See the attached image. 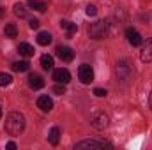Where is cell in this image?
Segmentation results:
<instances>
[{
	"label": "cell",
	"mask_w": 152,
	"mask_h": 150,
	"mask_svg": "<svg viewBox=\"0 0 152 150\" xmlns=\"http://www.w3.org/2000/svg\"><path fill=\"white\" fill-rule=\"evenodd\" d=\"M5 131L11 136H20L25 131V117L20 111H12L5 118Z\"/></svg>",
	"instance_id": "1"
},
{
	"label": "cell",
	"mask_w": 152,
	"mask_h": 150,
	"mask_svg": "<svg viewBox=\"0 0 152 150\" xmlns=\"http://www.w3.org/2000/svg\"><path fill=\"white\" fill-rule=\"evenodd\" d=\"M108 32H110V23L104 21V20H97V21H94V23L90 25V28H88V36H90L92 39L106 37Z\"/></svg>",
	"instance_id": "2"
},
{
	"label": "cell",
	"mask_w": 152,
	"mask_h": 150,
	"mask_svg": "<svg viewBox=\"0 0 152 150\" xmlns=\"http://www.w3.org/2000/svg\"><path fill=\"white\" fill-rule=\"evenodd\" d=\"M115 73L118 76V79L120 81H127L131 74H133V66H131V62L127 60V58H122V60H118L117 62V67H115Z\"/></svg>",
	"instance_id": "3"
},
{
	"label": "cell",
	"mask_w": 152,
	"mask_h": 150,
	"mask_svg": "<svg viewBox=\"0 0 152 150\" xmlns=\"http://www.w3.org/2000/svg\"><path fill=\"white\" fill-rule=\"evenodd\" d=\"M90 124H92V127L94 129H106L108 127V124H110V118H108V115L104 111H94L90 115Z\"/></svg>",
	"instance_id": "4"
},
{
	"label": "cell",
	"mask_w": 152,
	"mask_h": 150,
	"mask_svg": "<svg viewBox=\"0 0 152 150\" xmlns=\"http://www.w3.org/2000/svg\"><path fill=\"white\" fill-rule=\"evenodd\" d=\"M112 145L106 141H99V140H85L76 143V149H90V150H103V149H110Z\"/></svg>",
	"instance_id": "5"
},
{
	"label": "cell",
	"mask_w": 152,
	"mask_h": 150,
	"mask_svg": "<svg viewBox=\"0 0 152 150\" xmlns=\"http://www.w3.org/2000/svg\"><path fill=\"white\" fill-rule=\"evenodd\" d=\"M78 78H80V81H81L83 85L92 83V81H94V71H92V67H90L88 64H81V66L78 67Z\"/></svg>",
	"instance_id": "6"
},
{
	"label": "cell",
	"mask_w": 152,
	"mask_h": 150,
	"mask_svg": "<svg viewBox=\"0 0 152 150\" xmlns=\"http://www.w3.org/2000/svg\"><path fill=\"white\" fill-rule=\"evenodd\" d=\"M140 58H142V62H152V39H145V41H142Z\"/></svg>",
	"instance_id": "7"
},
{
	"label": "cell",
	"mask_w": 152,
	"mask_h": 150,
	"mask_svg": "<svg viewBox=\"0 0 152 150\" xmlns=\"http://www.w3.org/2000/svg\"><path fill=\"white\" fill-rule=\"evenodd\" d=\"M53 79L57 81V83H64V85H67L69 81H71V74H69V71L67 69H55L53 71Z\"/></svg>",
	"instance_id": "8"
},
{
	"label": "cell",
	"mask_w": 152,
	"mask_h": 150,
	"mask_svg": "<svg viewBox=\"0 0 152 150\" xmlns=\"http://www.w3.org/2000/svg\"><path fill=\"white\" fill-rule=\"evenodd\" d=\"M57 55H58V58L64 60V62H71V60L75 58V51H73L69 46H58V48H57Z\"/></svg>",
	"instance_id": "9"
},
{
	"label": "cell",
	"mask_w": 152,
	"mask_h": 150,
	"mask_svg": "<svg viewBox=\"0 0 152 150\" xmlns=\"http://www.w3.org/2000/svg\"><path fill=\"white\" fill-rule=\"evenodd\" d=\"M126 37H127V41L133 44V46H140L142 44V36L138 34V30H134V28H127L126 30Z\"/></svg>",
	"instance_id": "10"
},
{
	"label": "cell",
	"mask_w": 152,
	"mask_h": 150,
	"mask_svg": "<svg viewBox=\"0 0 152 150\" xmlns=\"http://www.w3.org/2000/svg\"><path fill=\"white\" fill-rule=\"evenodd\" d=\"M60 28H64L66 30V37H73L76 32H78V27H76V23H71V21H66V20H62L60 21Z\"/></svg>",
	"instance_id": "11"
},
{
	"label": "cell",
	"mask_w": 152,
	"mask_h": 150,
	"mask_svg": "<svg viewBox=\"0 0 152 150\" xmlns=\"http://www.w3.org/2000/svg\"><path fill=\"white\" fill-rule=\"evenodd\" d=\"M28 85H30V88L39 90V88H42V87H44V79H42L39 74L32 73V74L28 76Z\"/></svg>",
	"instance_id": "12"
},
{
	"label": "cell",
	"mask_w": 152,
	"mask_h": 150,
	"mask_svg": "<svg viewBox=\"0 0 152 150\" xmlns=\"http://www.w3.org/2000/svg\"><path fill=\"white\" fill-rule=\"evenodd\" d=\"M37 106L42 111H51V110H53V101H51L48 95H41L37 99Z\"/></svg>",
	"instance_id": "13"
},
{
	"label": "cell",
	"mask_w": 152,
	"mask_h": 150,
	"mask_svg": "<svg viewBox=\"0 0 152 150\" xmlns=\"http://www.w3.org/2000/svg\"><path fill=\"white\" fill-rule=\"evenodd\" d=\"M18 53L21 55V57H34V48L28 44V42H20L18 44Z\"/></svg>",
	"instance_id": "14"
},
{
	"label": "cell",
	"mask_w": 152,
	"mask_h": 150,
	"mask_svg": "<svg viewBox=\"0 0 152 150\" xmlns=\"http://www.w3.org/2000/svg\"><path fill=\"white\" fill-rule=\"evenodd\" d=\"M48 141L51 145H58V141H60V129L58 127H51V131L48 134Z\"/></svg>",
	"instance_id": "15"
},
{
	"label": "cell",
	"mask_w": 152,
	"mask_h": 150,
	"mask_svg": "<svg viewBox=\"0 0 152 150\" xmlns=\"http://www.w3.org/2000/svg\"><path fill=\"white\" fill-rule=\"evenodd\" d=\"M28 7L34 9V11H39V12H44L48 9L46 2H41V0H28Z\"/></svg>",
	"instance_id": "16"
},
{
	"label": "cell",
	"mask_w": 152,
	"mask_h": 150,
	"mask_svg": "<svg viewBox=\"0 0 152 150\" xmlns=\"http://www.w3.org/2000/svg\"><path fill=\"white\" fill-rule=\"evenodd\" d=\"M28 69H30V64L27 60H20V62H14L12 64V71H16V73H25Z\"/></svg>",
	"instance_id": "17"
},
{
	"label": "cell",
	"mask_w": 152,
	"mask_h": 150,
	"mask_svg": "<svg viewBox=\"0 0 152 150\" xmlns=\"http://www.w3.org/2000/svg\"><path fill=\"white\" fill-rule=\"evenodd\" d=\"M41 66H42L44 71L53 69V57H51V55H42V57H41Z\"/></svg>",
	"instance_id": "18"
},
{
	"label": "cell",
	"mask_w": 152,
	"mask_h": 150,
	"mask_svg": "<svg viewBox=\"0 0 152 150\" xmlns=\"http://www.w3.org/2000/svg\"><path fill=\"white\" fill-rule=\"evenodd\" d=\"M51 34L50 32H39L37 34V42L41 44V46H48L50 42H51Z\"/></svg>",
	"instance_id": "19"
},
{
	"label": "cell",
	"mask_w": 152,
	"mask_h": 150,
	"mask_svg": "<svg viewBox=\"0 0 152 150\" xmlns=\"http://www.w3.org/2000/svg\"><path fill=\"white\" fill-rule=\"evenodd\" d=\"M4 34H5V37L14 39L16 36H18V28H16V25H14V23H9V25H5V28H4Z\"/></svg>",
	"instance_id": "20"
},
{
	"label": "cell",
	"mask_w": 152,
	"mask_h": 150,
	"mask_svg": "<svg viewBox=\"0 0 152 150\" xmlns=\"http://www.w3.org/2000/svg\"><path fill=\"white\" fill-rule=\"evenodd\" d=\"M14 14L18 16V18H25L27 16V9H25V5H21V4H14Z\"/></svg>",
	"instance_id": "21"
},
{
	"label": "cell",
	"mask_w": 152,
	"mask_h": 150,
	"mask_svg": "<svg viewBox=\"0 0 152 150\" xmlns=\"http://www.w3.org/2000/svg\"><path fill=\"white\" fill-rule=\"evenodd\" d=\"M12 83V76L7 73H0V87H7Z\"/></svg>",
	"instance_id": "22"
},
{
	"label": "cell",
	"mask_w": 152,
	"mask_h": 150,
	"mask_svg": "<svg viewBox=\"0 0 152 150\" xmlns=\"http://www.w3.org/2000/svg\"><path fill=\"white\" fill-rule=\"evenodd\" d=\"M85 12H87V16H96V14H97V7H96L94 4H88Z\"/></svg>",
	"instance_id": "23"
},
{
	"label": "cell",
	"mask_w": 152,
	"mask_h": 150,
	"mask_svg": "<svg viewBox=\"0 0 152 150\" xmlns=\"http://www.w3.org/2000/svg\"><path fill=\"white\" fill-rule=\"evenodd\" d=\"M53 92H55L57 95H62V94H66V87H64V83H58V85H55V87H53Z\"/></svg>",
	"instance_id": "24"
},
{
	"label": "cell",
	"mask_w": 152,
	"mask_h": 150,
	"mask_svg": "<svg viewBox=\"0 0 152 150\" xmlns=\"http://www.w3.org/2000/svg\"><path fill=\"white\" fill-rule=\"evenodd\" d=\"M39 25H41V23H39V20H36V18H32V20L28 21V27H30L32 30H37V28H39Z\"/></svg>",
	"instance_id": "25"
},
{
	"label": "cell",
	"mask_w": 152,
	"mask_h": 150,
	"mask_svg": "<svg viewBox=\"0 0 152 150\" xmlns=\"http://www.w3.org/2000/svg\"><path fill=\"white\" fill-rule=\"evenodd\" d=\"M94 94H96L97 97H104V95H106V90H103V88H94Z\"/></svg>",
	"instance_id": "26"
},
{
	"label": "cell",
	"mask_w": 152,
	"mask_h": 150,
	"mask_svg": "<svg viewBox=\"0 0 152 150\" xmlns=\"http://www.w3.org/2000/svg\"><path fill=\"white\" fill-rule=\"evenodd\" d=\"M5 149H9V150H16V143H14V141H9V143L5 145Z\"/></svg>",
	"instance_id": "27"
},
{
	"label": "cell",
	"mask_w": 152,
	"mask_h": 150,
	"mask_svg": "<svg viewBox=\"0 0 152 150\" xmlns=\"http://www.w3.org/2000/svg\"><path fill=\"white\" fill-rule=\"evenodd\" d=\"M4 14H5V9H4V7H0V18H4Z\"/></svg>",
	"instance_id": "28"
},
{
	"label": "cell",
	"mask_w": 152,
	"mask_h": 150,
	"mask_svg": "<svg viewBox=\"0 0 152 150\" xmlns=\"http://www.w3.org/2000/svg\"><path fill=\"white\" fill-rule=\"evenodd\" d=\"M149 104H151V110H152V92H151V95H149Z\"/></svg>",
	"instance_id": "29"
},
{
	"label": "cell",
	"mask_w": 152,
	"mask_h": 150,
	"mask_svg": "<svg viewBox=\"0 0 152 150\" xmlns=\"http://www.w3.org/2000/svg\"><path fill=\"white\" fill-rule=\"evenodd\" d=\"M0 118H2V108H0Z\"/></svg>",
	"instance_id": "30"
}]
</instances>
